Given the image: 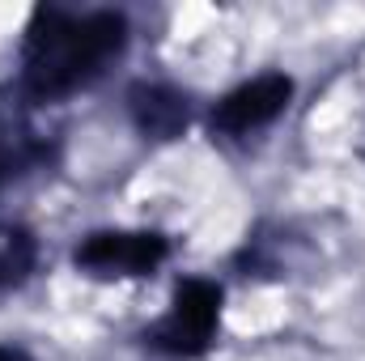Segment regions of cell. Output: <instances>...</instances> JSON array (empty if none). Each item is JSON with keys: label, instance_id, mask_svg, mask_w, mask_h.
Listing matches in <instances>:
<instances>
[{"label": "cell", "instance_id": "1", "mask_svg": "<svg viewBox=\"0 0 365 361\" xmlns=\"http://www.w3.org/2000/svg\"><path fill=\"white\" fill-rule=\"evenodd\" d=\"M123 17L119 13H38L26 39V86L34 98H60L90 81L93 73L123 47Z\"/></svg>", "mask_w": 365, "mask_h": 361}, {"label": "cell", "instance_id": "2", "mask_svg": "<svg viewBox=\"0 0 365 361\" xmlns=\"http://www.w3.org/2000/svg\"><path fill=\"white\" fill-rule=\"evenodd\" d=\"M217 319H221V289L212 280H182L170 315L153 327V345L166 353L191 357L212 340Z\"/></svg>", "mask_w": 365, "mask_h": 361}, {"label": "cell", "instance_id": "3", "mask_svg": "<svg viewBox=\"0 0 365 361\" xmlns=\"http://www.w3.org/2000/svg\"><path fill=\"white\" fill-rule=\"evenodd\" d=\"M166 260V238L162 234H93L90 243L77 251L81 268L98 272V276H140L153 272Z\"/></svg>", "mask_w": 365, "mask_h": 361}, {"label": "cell", "instance_id": "4", "mask_svg": "<svg viewBox=\"0 0 365 361\" xmlns=\"http://www.w3.org/2000/svg\"><path fill=\"white\" fill-rule=\"evenodd\" d=\"M289 98H293V81H289V77H280V73L255 77V81L238 86V90L217 106L212 123H217L221 132H251V128L276 119Z\"/></svg>", "mask_w": 365, "mask_h": 361}, {"label": "cell", "instance_id": "5", "mask_svg": "<svg viewBox=\"0 0 365 361\" xmlns=\"http://www.w3.org/2000/svg\"><path fill=\"white\" fill-rule=\"evenodd\" d=\"M132 119L145 136L170 141L187 128V102L175 90H162V86H136L132 90Z\"/></svg>", "mask_w": 365, "mask_h": 361}, {"label": "cell", "instance_id": "6", "mask_svg": "<svg viewBox=\"0 0 365 361\" xmlns=\"http://www.w3.org/2000/svg\"><path fill=\"white\" fill-rule=\"evenodd\" d=\"M34 238L17 225H0V289L4 285H17L26 280L30 268H34Z\"/></svg>", "mask_w": 365, "mask_h": 361}]
</instances>
